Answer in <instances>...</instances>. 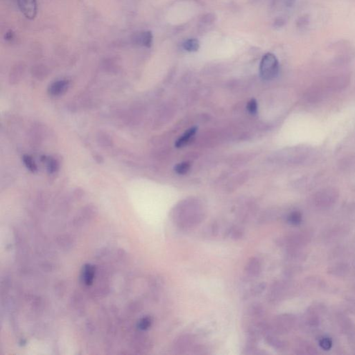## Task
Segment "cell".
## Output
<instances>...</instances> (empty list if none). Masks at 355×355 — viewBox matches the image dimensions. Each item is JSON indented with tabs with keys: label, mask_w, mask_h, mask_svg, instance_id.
<instances>
[{
	"label": "cell",
	"mask_w": 355,
	"mask_h": 355,
	"mask_svg": "<svg viewBox=\"0 0 355 355\" xmlns=\"http://www.w3.org/2000/svg\"><path fill=\"white\" fill-rule=\"evenodd\" d=\"M172 220L178 228L183 230H190L201 223L203 213L197 205L183 204L174 210Z\"/></svg>",
	"instance_id": "cell-1"
},
{
	"label": "cell",
	"mask_w": 355,
	"mask_h": 355,
	"mask_svg": "<svg viewBox=\"0 0 355 355\" xmlns=\"http://www.w3.org/2000/svg\"><path fill=\"white\" fill-rule=\"evenodd\" d=\"M279 64L273 54H266L264 56L260 64V75L265 80H271L278 75Z\"/></svg>",
	"instance_id": "cell-2"
},
{
	"label": "cell",
	"mask_w": 355,
	"mask_h": 355,
	"mask_svg": "<svg viewBox=\"0 0 355 355\" xmlns=\"http://www.w3.org/2000/svg\"><path fill=\"white\" fill-rule=\"evenodd\" d=\"M195 344V338L191 335L185 334L179 336L174 341V351L177 354H185L190 351Z\"/></svg>",
	"instance_id": "cell-3"
},
{
	"label": "cell",
	"mask_w": 355,
	"mask_h": 355,
	"mask_svg": "<svg viewBox=\"0 0 355 355\" xmlns=\"http://www.w3.org/2000/svg\"><path fill=\"white\" fill-rule=\"evenodd\" d=\"M21 12L26 18L34 20L37 14L36 0H17Z\"/></svg>",
	"instance_id": "cell-4"
},
{
	"label": "cell",
	"mask_w": 355,
	"mask_h": 355,
	"mask_svg": "<svg viewBox=\"0 0 355 355\" xmlns=\"http://www.w3.org/2000/svg\"><path fill=\"white\" fill-rule=\"evenodd\" d=\"M262 264L258 258H251L248 260L245 266V274L247 278L253 279L261 273Z\"/></svg>",
	"instance_id": "cell-5"
},
{
	"label": "cell",
	"mask_w": 355,
	"mask_h": 355,
	"mask_svg": "<svg viewBox=\"0 0 355 355\" xmlns=\"http://www.w3.org/2000/svg\"><path fill=\"white\" fill-rule=\"evenodd\" d=\"M94 273H95V268L93 266H91L90 265H85L82 273V280L85 285H92L94 280Z\"/></svg>",
	"instance_id": "cell-6"
},
{
	"label": "cell",
	"mask_w": 355,
	"mask_h": 355,
	"mask_svg": "<svg viewBox=\"0 0 355 355\" xmlns=\"http://www.w3.org/2000/svg\"><path fill=\"white\" fill-rule=\"evenodd\" d=\"M197 131V129L196 127L191 128V129H189V130H187L186 132H185V133H184L183 135H182L181 137H180V138L177 141V142H176V147H177V148H180V147H184L185 144L188 143L190 139L195 135Z\"/></svg>",
	"instance_id": "cell-7"
},
{
	"label": "cell",
	"mask_w": 355,
	"mask_h": 355,
	"mask_svg": "<svg viewBox=\"0 0 355 355\" xmlns=\"http://www.w3.org/2000/svg\"><path fill=\"white\" fill-rule=\"evenodd\" d=\"M68 87V82L66 81H59L54 83L50 88L49 92L53 95H59L66 90Z\"/></svg>",
	"instance_id": "cell-8"
},
{
	"label": "cell",
	"mask_w": 355,
	"mask_h": 355,
	"mask_svg": "<svg viewBox=\"0 0 355 355\" xmlns=\"http://www.w3.org/2000/svg\"><path fill=\"white\" fill-rule=\"evenodd\" d=\"M139 42L145 47H152L153 43L152 33L151 31H145V32L142 33L139 37Z\"/></svg>",
	"instance_id": "cell-9"
},
{
	"label": "cell",
	"mask_w": 355,
	"mask_h": 355,
	"mask_svg": "<svg viewBox=\"0 0 355 355\" xmlns=\"http://www.w3.org/2000/svg\"><path fill=\"white\" fill-rule=\"evenodd\" d=\"M183 47L185 50L188 51H196L199 48V43L197 39H190L185 41L183 44Z\"/></svg>",
	"instance_id": "cell-10"
},
{
	"label": "cell",
	"mask_w": 355,
	"mask_h": 355,
	"mask_svg": "<svg viewBox=\"0 0 355 355\" xmlns=\"http://www.w3.org/2000/svg\"><path fill=\"white\" fill-rule=\"evenodd\" d=\"M190 169V164L187 162H182V163L178 164L174 169H175L176 172L177 174H180V175H183V174H187L189 172Z\"/></svg>",
	"instance_id": "cell-11"
},
{
	"label": "cell",
	"mask_w": 355,
	"mask_h": 355,
	"mask_svg": "<svg viewBox=\"0 0 355 355\" xmlns=\"http://www.w3.org/2000/svg\"><path fill=\"white\" fill-rule=\"evenodd\" d=\"M243 230L240 227L234 226L230 228L228 234L234 240H239L243 235Z\"/></svg>",
	"instance_id": "cell-12"
},
{
	"label": "cell",
	"mask_w": 355,
	"mask_h": 355,
	"mask_svg": "<svg viewBox=\"0 0 355 355\" xmlns=\"http://www.w3.org/2000/svg\"><path fill=\"white\" fill-rule=\"evenodd\" d=\"M288 223H291V224H299L300 222H301V215L298 212H292V213L288 216Z\"/></svg>",
	"instance_id": "cell-13"
},
{
	"label": "cell",
	"mask_w": 355,
	"mask_h": 355,
	"mask_svg": "<svg viewBox=\"0 0 355 355\" xmlns=\"http://www.w3.org/2000/svg\"><path fill=\"white\" fill-rule=\"evenodd\" d=\"M152 325V318L149 316H146L140 320L138 323L139 328L141 330H148Z\"/></svg>",
	"instance_id": "cell-14"
},
{
	"label": "cell",
	"mask_w": 355,
	"mask_h": 355,
	"mask_svg": "<svg viewBox=\"0 0 355 355\" xmlns=\"http://www.w3.org/2000/svg\"><path fill=\"white\" fill-rule=\"evenodd\" d=\"M23 161H24V165H26V167L30 171H31V172H34L37 170V167H36V164H35V162L33 161L31 157L26 155V156L23 157Z\"/></svg>",
	"instance_id": "cell-15"
},
{
	"label": "cell",
	"mask_w": 355,
	"mask_h": 355,
	"mask_svg": "<svg viewBox=\"0 0 355 355\" xmlns=\"http://www.w3.org/2000/svg\"><path fill=\"white\" fill-rule=\"evenodd\" d=\"M266 288V285L265 283H261L259 285H255L253 288H252L251 293L253 296H257V295L260 294L262 292L265 291V288Z\"/></svg>",
	"instance_id": "cell-16"
},
{
	"label": "cell",
	"mask_w": 355,
	"mask_h": 355,
	"mask_svg": "<svg viewBox=\"0 0 355 355\" xmlns=\"http://www.w3.org/2000/svg\"><path fill=\"white\" fill-rule=\"evenodd\" d=\"M247 110L250 114H255L258 112V103L255 99H251L247 105Z\"/></svg>",
	"instance_id": "cell-17"
},
{
	"label": "cell",
	"mask_w": 355,
	"mask_h": 355,
	"mask_svg": "<svg viewBox=\"0 0 355 355\" xmlns=\"http://www.w3.org/2000/svg\"><path fill=\"white\" fill-rule=\"evenodd\" d=\"M320 346H321V348H323V349H324L325 351H328V350H330V348H332V346H333V342H332L331 339L329 338H321V341H320Z\"/></svg>",
	"instance_id": "cell-18"
},
{
	"label": "cell",
	"mask_w": 355,
	"mask_h": 355,
	"mask_svg": "<svg viewBox=\"0 0 355 355\" xmlns=\"http://www.w3.org/2000/svg\"><path fill=\"white\" fill-rule=\"evenodd\" d=\"M56 168H57V163L55 160L49 161L48 162V169L51 172H55Z\"/></svg>",
	"instance_id": "cell-19"
},
{
	"label": "cell",
	"mask_w": 355,
	"mask_h": 355,
	"mask_svg": "<svg viewBox=\"0 0 355 355\" xmlns=\"http://www.w3.org/2000/svg\"><path fill=\"white\" fill-rule=\"evenodd\" d=\"M13 36H14V34H13V31H9V32L6 33V36H5V38H6V40H8V41H9V40L13 39Z\"/></svg>",
	"instance_id": "cell-20"
}]
</instances>
